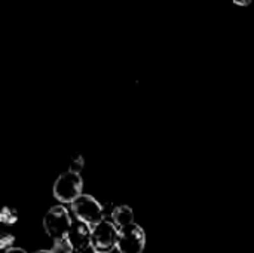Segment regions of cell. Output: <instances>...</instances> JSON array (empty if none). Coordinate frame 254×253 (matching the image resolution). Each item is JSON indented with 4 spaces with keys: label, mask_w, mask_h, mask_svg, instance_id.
Listing matches in <instances>:
<instances>
[{
    "label": "cell",
    "mask_w": 254,
    "mask_h": 253,
    "mask_svg": "<svg viewBox=\"0 0 254 253\" xmlns=\"http://www.w3.org/2000/svg\"><path fill=\"white\" fill-rule=\"evenodd\" d=\"M83 189V179L80 173L74 171H64L58 176L54 183V197L64 204H71L82 195Z\"/></svg>",
    "instance_id": "1"
},
{
    "label": "cell",
    "mask_w": 254,
    "mask_h": 253,
    "mask_svg": "<svg viewBox=\"0 0 254 253\" xmlns=\"http://www.w3.org/2000/svg\"><path fill=\"white\" fill-rule=\"evenodd\" d=\"M71 212L79 222H83L89 227H95L104 221L103 206L88 194H82L76 201L71 203Z\"/></svg>",
    "instance_id": "2"
},
{
    "label": "cell",
    "mask_w": 254,
    "mask_h": 253,
    "mask_svg": "<svg viewBox=\"0 0 254 253\" xmlns=\"http://www.w3.org/2000/svg\"><path fill=\"white\" fill-rule=\"evenodd\" d=\"M71 225H73V222H71V218H70L68 210L64 206H60V204L51 207L46 212L45 218H43L45 233L51 239H54V240L67 237Z\"/></svg>",
    "instance_id": "3"
},
{
    "label": "cell",
    "mask_w": 254,
    "mask_h": 253,
    "mask_svg": "<svg viewBox=\"0 0 254 253\" xmlns=\"http://www.w3.org/2000/svg\"><path fill=\"white\" fill-rule=\"evenodd\" d=\"M119 228L109 221L92 227V249L98 253H109L118 248Z\"/></svg>",
    "instance_id": "4"
},
{
    "label": "cell",
    "mask_w": 254,
    "mask_h": 253,
    "mask_svg": "<svg viewBox=\"0 0 254 253\" xmlns=\"http://www.w3.org/2000/svg\"><path fill=\"white\" fill-rule=\"evenodd\" d=\"M146 248V233L137 225L131 224L119 230L118 251L119 253H143Z\"/></svg>",
    "instance_id": "5"
},
{
    "label": "cell",
    "mask_w": 254,
    "mask_h": 253,
    "mask_svg": "<svg viewBox=\"0 0 254 253\" xmlns=\"http://www.w3.org/2000/svg\"><path fill=\"white\" fill-rule=\"evenodd\" d=\"M70 245L73 246L74 252H83L92 248V227L83 222H74L67 234Z\"/></svg>",
    "instance_id": "6"
},
{
    "label": "cell",
    "mask_w": 254,
    "mask_h": 253,
    "mask_svg": "<svg viewBox=\"0 0 254 253\" xmlns=\"http://www.w3.org/2000/svg\"><path fill=\"white\" fill-rule=\"evenodd\" d=\"M112 219H113V224L121 230L127 225H131L134 224V212L129 206H116L112 212Z\"/></svg>",
    "instance_id": "7"
},
{
    "label": "cell",
    "mask_w": 254,
    "mask_h": 253,
    "mask_svg": "<svg viewBox=\"0 0 254 253\" xmlns=\"http://www.w3.org/2000/svg\"><path fill=\"white\" fill-rule=\"evenodd\" d=\"M18 221V212L13 207H3L1 213H0V222L4 225H13Z\"/></svg>",
    "instance_id": "8"
},
{
    "label": "cell",
    "mask_w": 254,
    "mask_h": 253,
    "mask_svg": "<svg viewBox=\"0 0 254 253\" xmlns=\"http://www.w3.org/2000/svg\"><path fill=\"white\" fill-rule=\"evenodd\" d=\"M52 253H73L74 249L73 246L70 245L68 239L64 237V239H58V240H54V245H52Z\"/></svg>",
    "instance_id": "9"
},
{
    "label": "cell",
    "mask_w": 254,
    "mask_h": 253,
    "mask_svg": "<svg viewBox=\"0 0 254 253\" xmlns=\"http://www.w3.org/2000/svg\"><path fill=\"white\" fill-rule=\"evenodd\" d=\"M83 166H85L83 157H80V155H76V157L71 160L68 170H70V171H74V173H80V171H82V169H83Z\"/></svg>",
    "instance_id": "10"
},
{
    "label": "cell",
    "mask_w": 254,
    "mask_h": 253,
    "mask_svg": "<svg viewBox=\"0 0 254 253\" xmlns=\"http://www.w3.org/2000/svg\"><path fill=\"white\" fill-rule=\"evenodd\" d=\"M13 240H15V237L12 236V234H1L0 236V249L4 252V251H7V249H10V248H13L12 245H13Z\"/></svg>",
    "instance_id": "11"
},
{
    "label": "cell",
    "mask_w": 254,
    "mask_h": 253,
    "mask_svg": "<svg viewBox=\"0 0 254 253\" xmlns=\"http://www.w3.org/2000/svg\"><path fill=\"white\" fill-rule=\"evenodd\" d=\"M3 253H27L24 249H21V248H10V249H7V251H4Z\"/></svg>",
    "instance_id": "12"
},
{
    "label": "cell",
    "mask_w": 254,
    "mask_h": 253,
    "mask_svg": "<svg viewBox=\"0 0 254 253\" xmlns=\"http://www.w3.org/2000/svg\"><path fill=\"white\" fill-rule=\"evenodd\" d=\"M234 3H237V4H240V6H247V4H250L253 0H232Z\"/></svg>",
    "instance_id": "13"
},
{
    "label": "cell",
    "mask_w": 254,
    "mask_h": 253,
    "mask_svg": "<svg viewBox=\"0 0 254 253\" xmlns=\"http://www.w3.org/2000/svg\"><path fill=\"white\" fill-rule=\"evenodd\" d=\"M33 253H52L51 251H36V252Z\"/></svg>",
    "instance_id": "14"
},
{
    "label": "cell",
    "mask_w": 254,
    "mask_h": 253,
    "mask_svg": "<svg viewBox=\"0 0 254 253\" xmlns=\"http://www.w3.org/2000/svg\"><path fill=\"white\" fill-rule=\"evenodd\" d=\"M94 253H98V252H94Z\"/></svg>",
    "instance_id": "15"
}]
</instances>
